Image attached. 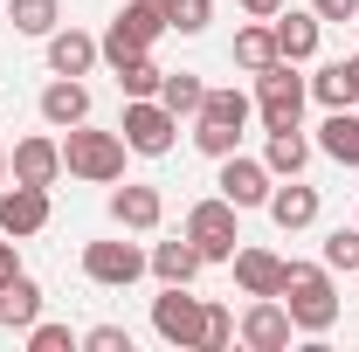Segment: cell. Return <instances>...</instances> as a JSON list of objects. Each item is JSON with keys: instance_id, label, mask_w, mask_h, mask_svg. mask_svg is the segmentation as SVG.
<instances>
[{"instance_id": "obj_1", "label": "cell", "mask_w": 359, "mask_h": 352, "mask_svg": "<svg viewBox=\"0 0 359 352\" xmlns=\"http://www.w3.org/2000/svg\"><path fill=\"white\" fill-rule=\"evenodd\" d=\"M283 311H290V325L297 332H332L339 325V290H332V269L325 263H283Z\"/></svg>"}, {"instance_id": "obj_2", "label": "cell", "mask_w": 359, "mask_h": 352, "mask_svg": "<svg viewBox=\"0 0 359 352\" xmlns=\"http://www.w3.org/2000/svg\"><path fill=\"white\" fill-rule=\"evenodd\" d=\"M125 132H90V118L83 125H69L62 132V173H76L90 180V187H111V180H125Z\"/></svg>"}, {"instance_id": "obj_3", "label": "cell", "mask_w": 359, "mask_h": 352, "mask_svg": "<svg viewBox=\"0 0 359 352\" xmlns=\"http://www.w3.org/2000/svg\"><path fill=\"white\" fill-rule=\"evenodd\" d=\"M249 111H256V97H242V90H208L201 111H194V145H201L208 159H228V152L242 145Z\"/></svg>"}, {"instance_id": "obj_4", "label": "cell", "mask_w": 359, "mask_h": 352, "mask_svg": "<svg viewBox=\"0 0 359 352\" xmlns=\"http://www.w3.org/2000/svg\"><path fill=\"white\" fill-rule=\"evenodd\" d=\"M304 97H311V76H297L290 55H276L269 69H256V111H263V132H283L304 118Z\"/></svg>"}, {"instance_id": "obj_5", "label": "cell", "mask_w": 359, "mask_h": 352, "mask_svg": "<svg viewBox=\"0 0 359 352\" xmlns=\"http://www.w3.org/2000/svg\"><path fill=\"white\" fill-rule=\"evenodd\" d=\"M166 35V7L159 0H125L118 21L104 28V62H125V55H152V42Z\"/></svg>"}, {"instance_id": "obj_6", "label": "cell", "mask_w": 359, "mask_h": 352, "mask_svg": "<svg viewBox=\"0 0 359 352\" xmlns=\"http://www.w3.org/2000/svg\"><path fill=\"white\" fill-rule=\"evenodd\" d=\"M194 249H201V263H235V242H242V228H235V208H228L222 194H208V201H194L187 208V228H180Z\"/></svg>"}, {"instance_id": "obj_7", "label": "cell", "mask_w": 359, "mask_h": 352, "mask_svg": "<svg viewBox=\"0 0 359 352\" xmlns=\"http://www.w3.org/2000/svg\"><path fill=\"white\" fill-rule=\"evenodd\" d=\"M125 145H132L138 159H166L173 152V138H180V118L159 104V97H125Z\"/></svg>"}, {"instance_id": "obj_8", "label": "cell", "mask_w": 359, "mask_h": 352, "mask_svg": "<svg viewBox=\"0 0 359 352\" xmlns=\"http://www.w3.org/2000/svg\"><path fill=\"white\" fill-rule=\"evenodd\" d=\"M201 325H208V304L201 297H187V283H166L159 297H152V332L166 339V346H201Z\"/></svg>"}, {"instance_id": "obj_9", "label": "cell", "mask_w": 359, "mask_h": 352, "mask_svg": "<svg viewBox=\"0 0 359 352\" xmlns=\"http://www.w3.org/2000/svg\"><path fill=\"white\" fill-rule=\"evenodd\" d=\"M145 269H152V256H145L138 242H90L83 249V276L97 290H132Z\"/></svg>"}, {"instance_id": "obj_10", "label": "cell", "mask_w": 359, "mask_h": 352, "mask_svg": "<svg viewBox=\"0 0 359 352\" xmlns=\"http://www.w3.org/2000/svg\"><path fill=\"white\" fill-rule=\"evenodd\" d=\"M290 311H283V297H249V311H242V325H235V339L249 352H283L290 346Z\"/></svg>"}, {"instance_id": "obj_11", "label": "cell", "mask_w": 359, "mask_h": 352, "mask_svg": "<svg viewBox=\"0 0 359 352\" xmlns=\"http://www.w3.org/2000/svg\"><path fill=\"white\" fill-rule=\"evenodd\" d=\"M215 187H222V201H228V208L242 215V208H263V201H269L276 173H269L263 159H242V152H228V159H222V180H215Z\"/></svg>"}, {"instance_id": "obj_12", "label": "cell", "mask_w": 359, "mask_h": 352, "mask_svg": "<svg viewBox=\"0 0 359 352\" xmlns=\"http://www.w3.org/2000/svg\"><path fill=\"white\" fill-rule=\"evenodd\" d=\"M48 228V187H0V235H14V242H28V235H42Z\"/></svg>"}, {"instance_id": "obj_13", "label": "cell", "mask_w": 359, "mask_h": 352, "mask_svg": "<svg viewBox=\"0 0 359 352\" xmlns=\"http://www.w3.org/2000/svg\"><path fill=\"white\" fill-rule=\"evenodd\" d=\"M7 173L21 180V187H55L62 180V138H21L7 152Z\"/></svg>"}, {"instance_id": "obj_14", "label": "cell", "mask_w": 359, "mask_h": 352, "mask_svg": "<svg viewBox=\"0 0 359 352\" xmlns=\"http://www.w3.org/2000/svg\"><path fill=\"white\" fill-rule=\"evenodd\" d=\"M111 221H118L125 235H152V228L166 221V201H159V187H138V180H125V187L111 194Z\"/></svg>"}, {"instance_id": "obj_15", "label": "cell", "mask_w": 359, "mask_h": 352, "mask_svg": "<svg viewBox=\"0 0 359 352\" xmlns=\"http://www.w3.org/2000/svg\"><path fill=\"white\" fill-rule=\"evenodd\" d=\"M97 62H104V42L97 35H83V28H55L48 35V69L55 76H90Z\"/></svg>"}, {"instance_id": "obj_16", "label": "cell", "mask_w": 359, "mask_h": 352, "mask_svg": "<svg viewBox=\"0 0 359 352\" xmlns=\"http://www.w3.org/2000/svg\"><path fill=\"white\" fill-rule=\"evenodd\" d=\"M269 221L283 228V235H297V228H311L318 221V187H304V173L297 180H283V187H269Z\"/></svg>"}, {"instance_id": "obj_17", "label": "cell", "mask_w": 359, "mask_h": 352, "mask_svg": "<svg viewBox=\"0 0 359 352\" xmlns=\"http://www.w3.org/2000/svg\"><path fill=\"white\" fill-rule=\"evenodd\" d=\"M83 118H90V90H83V76H55V83L42 90V125L69 132V125H83Z\"/></svg>"}, {"instance_id": "obj_18", "label": "cell", "mask_w": 359, "mask_h": 352, "mask_svg": "<svg viewBox=\"0 0 359 352\" xmlns=\"http://www.w3.org/2000/svg\"><path fill=\"white\" fill-rule=\"evenodd\" d=\"M235 283H242V297H276V290H283V256H269V249H235Z\"/></svg>"}, {"instance_id": "obj_19", "label": "cell", "mask_w": 359, "mask_h": 352, "mask_svg": "<svg viewBox=\"0 0 359 352\" xmlns=\"http://www.w3.org/2000/svg\"><path fill=\"white\" fill-rule=\"evenodd\" d=\"M269 28H276V55H290V62H311L318 35H325V21H318L311 7H304V14H276Z\"/></svg>"}, {"instance_id": "obj_20", "label": "cell", "mask_w": 359, "mask_h": 352, "mask_svg": "<svg viewBox=\"0 0 359 352\" xmlns=\"http://www.w3.org/2000/svg\"><path fill=\"white\" fill-rule=\"evenodd\" d=\"M318 152L325 159H339V166H359V111H325V125H318Z\"/></svg>"}, {"instance_id": "obj_21", "label": "cell", "mask_w": 359, "mask_h": 352, "mask_svg": "<svg viewBox=\"0 0 359 352\" xmlns=\"http://www.w3.org/2000/svg\"><path fill=\"white\" fill-rule=\"evenodd\" d=\"M263 166L276 180H297L304 166H311V138L297 132V125H283V132H269V145H263Z\"/></svg>"}, {"instance_id": "obj_22", "label": "cell", "mask_w": 359, "mask_h": 352, "mask_svg": "<svg viewBox=\"0 0 359 352\" xmlns=\"http://www.w3.org/2000/svg\"><path fill=\"white\" fill-rule=\"evenodd\" d=\"M35 318H42V283H35V276L0 283V325H7V332H28Z\"/></svg>"}, {"instance_id": "obj_23", "label": "cell", "mask_w": 359, "mask_h": 352, "mask_svg": "<svg viewBox=\"0 0 359 352\" xmlns=\"http://www.w3.org/2000/svg\"><path fill=\"white\" fill-rule=\"evenodd\" d=\"M145 256H152V276H159V283H194V276H201V249H194L187 235H180V242H159V249H145Z\"/></svg>"}, {"instance_id": "obj_24", "label": "cell", "mask_w": 359, "mask_h": 352, "mask_svg": "<svg viewBox=\"0 0 359 352\" xmlns=\"http://www.w3.org/2000/svg\"><path fill=\"white\" fill-rule=\"evenodd\" d=\"M7 21H14V35H55L62 28V0H7Z\"/></svg>"}, {"instance_id": "obj_25", "label": "cell", "mask_w": 359, "mask_h": 352, "mask_svg": "<svg viewBox=\"0 0 359 352\" xmlns=\"http://www.w3.org/2000/svg\"><path fill=\"white\" fill-rule=\"evenodd\" d=\"M235 62L256 76V69H269L276 62V28L269 21H249V28H235Z\"/></svg>"}, {"instance_id": "obj_26", "label": "cell", "mask_w": 359, "mask_h": 352, "mask_svg": "<svg viewBox=\"0 0 359 352\" xmlns=\"http://www.w3.org/2000/svg\"><path fill=\"white\" fill-rule=\"evenodd\" d=\"M311 97L325 104V111H346V104H359V83H353V69L346 62H325L311 76Z\"/></svg>"}, {"instance_id": "obj_27", "label": "cell", "mask_w": 359, "mask_h": 352, "mask_svg": "<svg viewBox=\"0 0 359 352\" xmlns=\"http://www.w3.org/2000/svg\"><path fill=\"white\" fill-rule=\"evenodd\" d=\"M201 97H208V83H201L194 69H166V83H159V104H166L173 118H194V111H201Z\"/></svg>"}, {"instance_id": "obj_28", "label": "cell", "mask_w": 359, "mask_h": 352, "mask_svg": "<svg viewBox=\"0 0 359 352\" xmlns=\"http://www.w3.org/2000/svg\"><path fill=\"white\" fill-rule=\"evenodd\" d=\"M118 69V90L125 97H159V83H166V69L152 62V55H125V62H111Z\"/></svg>"}, {"instance_id": "obj_29", "label": "cell", "mask_w": 359, "mask_h": 352, "mask_svg": "<svg viewBox=\"0 0 359 352\" xmlns=\"http://www.w3.org/2000/svg\"><path fill=\"white\" fill-rule=\"evenodd\" d=\"M159 7H166V28L173 35H201L215 21V0H159Z\"/></svg>"}, {"instance_id": "obj_30", "label": "cell", "mask_w": 359, "mask_h": 352, "mask_svg": "<svg viewBox=\"0 0 359 352\" xmlns=\"http://www.w3.org/2000/svg\"><path fill=\"white\" fill-rule=\"evenodd\" d=\"M76 346H83V339H76L69 325H42V318L28 325V352H76Z\"/></svg>"}, {"instance_id": "obj_31", "label": "cell", "mask_w": 359, "mask_h": 352, "mask_svg": "<svg viewBox=\"0 0 359 352\" xmlns=\"http://www.w3.org/2000/svg\"><path fill=\"white\" fill-rule=\"evenodd\" d=\"M325 269H359V228H332L325 235Z\"/></svg>"}, {"instance_id": "obj_32", "label": "cell", "mask_w": 359, "mask_h": 352, "mask_svg": "<svg viewBox=\"0 0 359 352\" xmlns=\"http://www.w3.org/2000/svg\"><path fill=\"white\" fill-rule=\"evenodd\" d=\"M222 346H235V311L208 304V325H201V352H222Z\"/></svg>"}, {"instance_id": "obj_33", "label": "cell", "mask_w": 359, "mask_h": 352, "mask_svg": "<svg viewBox=\"0 0 359 352\" xmlns=\"http://www.w3.org/2000/svg\"><path fill=\"white\" fill-rule=\"evenodd\" d=\"M83 346L90 352H132V332H125V325H90Z\"/></svg>"}, {"instance_id": "obj_34", "label": "cell", "mask_w": 359, "mask_h": 352, "mask_svg": "<svg viewBox=\"0 0 359 352\" xmlns=\"http://www.w3.org/2000/svg\"><path fill=\"white\" fill-rule=\"evenodd\" d=\"M318 21H359V0H311Z\"/></svg>"}, {"instance_id": "obj_35", "label": "cell", "mask_w": 359, "mask_h": 352, "mask_svg": "<svg viewBox=\"0 0 359 352\" xmlns=\"http://www.w3.org/2000/svg\"><path fill=\"white\" fill-rule=\"evenodd\" d=\"M21 276V256H14V235H0V283H14Z\"/></svg>"}, {"instance_id": "obj_36", "label": "cell", "mask_w": 359, "mask_h": 352, "mask_svg": "<svg viewBox=\"0 0 359 352\" xmlns=\"http://www.w3.org/2000/svg\"><path fill=\"white\" fill-rule=\"evenodd\" d=\"M242 7H249L256 21H276V14H283V0H242Z\"/></svg>"}, {"instance_id": "obj_37", "label": "cell", "mask_w": 359, "mask_h": 352, "mask_svg": "<svg viewBox=\"0 0 359 352\" xmlns=\"http://www.w3.org/2000/svg\"><path fill=\"white\" fill-rule=\"evenodd\" d=\"M346 69H353V83H359V55H346Z\"/></svg>"}, {"instance_id": "obj_38", "label": "cell", "mask_w": 359, "mask_h": 352, "mask_svg": "<svg viewBox=\"0 0 359 352\" xmlns=\"http://www.w3.org/2000/svg\"><path fill=\"white\" fill-rule=\"evenodd\" d=\"M0 173H7V145H0Z\"/></svg>"}]
</instances>
